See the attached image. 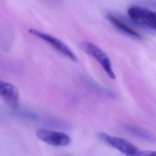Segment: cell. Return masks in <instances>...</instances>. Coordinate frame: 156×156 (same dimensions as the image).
<instances>
[{"mask_svg":"<svg viewBox=\"0 0 156 156\" xmlns=\"http://www.w3.org/2000/svg\"><path fill=\"white\" fill-rule=\"evenodd\" d=\"M79 46L83 51L94 58L101 65L109 77L115 79L111 61L104 51L94 44L87 41L81 42Z\"/></svg>","mask_w":156,"mask_h":156,"instance_id":"1","label":"cell"},{"mask_svg":"<svg viewBox=\"0 0 156 156\" xmlns=\"http://www.w3.org/2000/svg\"><path fill=\"white\" fill-rule=\"evenodd\" d=\"M28 32L33 35L37 37H39L40 39L45 41L57 51L63 55L65 56L66 57L74 62L77 61V58L74 52L61 40L49 34H46L37 29L31 28L28 30Z\"/></svg>","mask_w":156,"mask_h":156,"instance_id":"2","label":"cell"},{"mask_svg":"<svg viewBox=\"0 0 156 156\" xmlns=\"http://www.w3.org/2000/svg\"><path fill=\"white\" fill-rule=\"evenodd\" d=\"M127 14L133 22H139L156 30V12L143 7L133 6L129 8Z\"/></svg>","mask_w":156,"mask_h":156,"instance_id":"3","label":"cell"},{"mask_svg":"<svg viewBox=\"0 0 156 156\" xmlns=\"http://www.w3.org/2000/svg\"><path fill=\"white\" fill-rule=\"evenodd\" d=\"M98 136L102 141H104L126 156H135L139 152L135 145L124 138L111 136L103 133H100Z\"/></svg>","mask_w":156,"mask_h":156,"instance_id":"4","label":"cell"},{"mask_svg":"<svg viewBox=\"0 0 156 156\" xmlns=\"http://www.w3.org/2000/svg\"><path fill=\"white\" fill-rule=\"evenodd\" d=\"M36 135L40 140L46 144L55 146H66L69 144L70 142V138L68 135L47 129H38L36 132Z\"/></svg>","mask_w":156,"mask_h":156,"instance_id":"5","label":"cell"},{"mask_svg":"<svg viewBox=\"0 0 156 156\" xmlns=\"http://www.w3.org/2000/svg\"><path fill=\"white\" fill-rule=\"evenodd\" d=\"M0 97L13 109L17 108L19 104V93L16 86L0 80Z\"/></svg>","mask_w":156,"mask_h":156,"instance_id":"6","label":"cell"},{"mask_svg":"<svg viewBox=\"0 0 156 156\" xmlns=\"http://www.w3.org/2000/svg\"><path fill=\"white\" fill-rule=\"evenodd\" d=\"M106 17L116 28L122 33L136 38H142L143 37L138 32L131 28L115 16L112 14H108Z\"/></svg>","mask_w":156,"mask_h":156,"instance_id":"7","label":"cell"},{"mask_svg":"<svg viewBox=\"0 0 156 156\" xmlns=\"http://www.w3.org/2000/svg\"><path fill=\"white\" fill-rule=\"evenodd\" d=\"M122 127L128 133L134 135L142 139L152 143L156 142V137L153 134L143 128L128 124H124L122 125Z\"/></svg>","mask_w":156,"mask_h":156,"instance_id":"8","label":"cell"},{"mask_svg":"<svg viewBox=\"0 0 156 156\" xmlns=\"http://www.w3.org/2000/svg\"><path fill=\"white\" fill-rule=\"evenodd\" d=\"M83 82L85 83V84L89 88H90L92 90H93L94 91L97 92L98 93L105 95L106 97H109L111 99H115L116 96L115 94L110 90L104 88L91 79L86 77L83 78Z\"/></svg>","mask_w":156,"mask_h":156,"instance_id":"9","label":"cell"},{"mask_svg":"<svg viewBox=\"0 0 156 156\" xmlns=\"http://www.w3.org/2000/svg\"><path fill=\"white\" fill-rule=\"evenodd\" d=\"M47 123L49 125L60 128H67L68 126V123L63 120L54 117L47 118Z\"/></svg>","mask_w":156,"mask_h":156,"instance_id":"10","label":"cell"},{"mask_svg":"<svg viewBox=\"0 0 156 156\" xmlns=\"http://www.w3.org/2000/svg\"><path fill=\"white\" fill-rule=\"evenodd\" d=\"M135 156H156V151H139Z\"/></svg>","mask_w":156,"mask_h":156,"instance_id":"11","label":"cell"},{"mask_svg":"<svg viewBox=\"0 0 156 156\" xmlns=\"http://www.w3.org/2000/svg\"></svg>","mask_w":156,"mask_h":156,"instance_id":"12","label":"cell"}]
</instances>
